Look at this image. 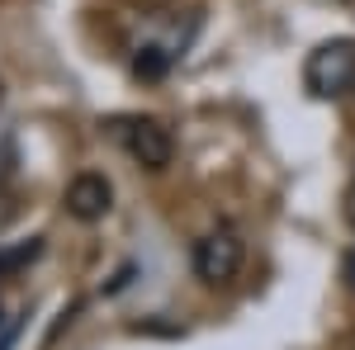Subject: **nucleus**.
Instances as JSON below:
<instances>
[{
    "label": "nucleus",
    "mask_w": 355,
    "mask_h": 350,
    "mask_svg": "<svg viewBox=\"0 0 355 350\" xmlns=\"http://www.w3.org/2000/svg\"><path fill=\"white\" fill-rule=\"evenodd\" d=\"M110 137L137 166H147V170H166L171 157H175L171 128H166L162 119H147V114H119V119H110Z\"/></svg>",
    "instance_id": "1"
},
{
    "label": "nucleus",
    "mask_w": 355,
    "mask_h": 350,
    "mask_svg": "<svg viewBox=\"0 0 355 350\" xmlns=\"http://www.w3.org/2000/svg\"><path fill=\"white\" fill-rule=\"evenodd\" d=\"M303 81L318 100H341L355 95V38H331L318 43L303 62Z\"/></svg>",
    "instance_id": "2"
},
{
    "label": "nucleus",
    "mask_w": 355,
    "mask_h": 350,
    "mask_svg": "<svg viewBox=\"0 0 355 350\" xmlns=\"http://www.w3.org/2000/svg\"><path fill=\"white\" fill-rule=\"evenodd\" d=\"M242 261H246V242H242V232H237V227H227V222L209 227V232L194 242V251H190L194 274H199L209 289L232 284V279H237V270H242Z\"/></svg>",
    "instance_id": "3"
},
{
    "label": "nucleus",
    "mask_w": 355,
    "mask_h": 350,
    "mask_svg": "<svg viewBox=\"0 0 355 350\" xmlns=\"http://www.w3.org/2000/svg\"><path fill=\"white\" fill-rule=\"evenodd\" d=\"M62 204H67V213L76 218V222H100V218L114 209V185L100 170H81V175L67 185Z\"/></svg>",
    "instance_id": "4"
},
{
    "label": "nucleus",
    "mask_w": 355,
    "mask_h": 350,
    "mask_svg": "<svg viewBox=\"0 0 355 350\" xmlns=\"http://www.w3.org/2000/svg\"><path fill=\"white\" fill-rule=\"evenodd\" d=\"M38 256H43V237H28V242H19V246H5V251H0V274H15V270L33 265Z\"/></svg>",
    "instance_id": "5"
},
{
    "label": "nucleus",
    "mask_w": 355,
    "mask_h": 350,
    "mask_svg": "<svg viewBox=\"0 0 355 350\" xmlns=\"http://www.w3.org/2000/svg\"><path fill=\"white\" fill-rule=\"evenodd\" d=\"M19 166V142H15V128H0V185L15 175Z\"/></svg>",
    "instance_id": "6"
},
{
    "label": "nucleus",
    "mask_w": 355,
    "mask_h": 350,
    "mask_svg": "<svg viewBox=\"0 0 355 350\" xmlns=\"http://www.w3.org/2000/svg\"><path fill=\"white\" fill-rule=\"evenodd\" d=\"M15 218V194H5V185H0V227Z\"/></svg>",
    "instance_id": "7"
},
{
    "label": "nucleus",
    "mask_w": 355,
    "mask_h": 350,
    "mask_svg": "<svg viewBox=\"0 0 355 350\" xmlns=\"http://www.w3.org/2000/svg\"><path fill=\"white\" fill-rule=\"evenodd\" d=\"M346 222H351V232H355V185L346 189Z\"/></svg>",
    "instance_id": "8"
},
{
    "label": "nucleus",
    "mask_w": 355,
    "mask_h": 350,
    "mask_svg": "<svg viewBox=\"0 0 355 350\" xmlns=\"http://www.w3.org/2000/svg\"><path fill=\"white\" fill-rule=\"evenodd\" d=\"M0 100H5V81H0Z\"/></svg>",
    "instance_id": "9"
}]
</instances>
